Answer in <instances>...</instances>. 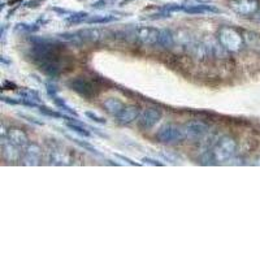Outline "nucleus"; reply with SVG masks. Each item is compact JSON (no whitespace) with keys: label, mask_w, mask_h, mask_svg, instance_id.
Wrapping results in <instances>:
<instances>
[{"label":"nucleus","mask_w":260,"mask_h":260,"mask_svg":"<svg viewBox=\"0 0 260 260\" xmlns=\"http://www.w3.org/2000/svg\"><path fill=\"white\" fill-rule=\"evenodd\" d=\"M41 43L34 46L32 48V59L37 64L39 65V68L45 73L50 74V76H56L61 72V53L57 47L59 46L48 45L46 41H39Z\"/></svg>","instance_id":"f257e3e1"},{"label":"nucleus","mask_w":260,"mask_h":260,"mask_svg":"<svg viewBox=\"0 0 260 260\" xmlns=\"http://www.w3.org/2000/svg\"><path fill=\"white\" fill-rule=\"evenodd\" d=\"M237 152L236 139L229 136H224L216 142L212 150V157L215 161L224 162L231 160Z\"/></svg>","instance_id":"f03ea898"},{"label":"nucleus","mask_w":260,"mask_h":260,"mask_svg":"<svg viewBox=\"0 0 260 260\" xmlns=\"http://www.w3.org/2000/svg\"><path fill=\"white\" fill-rule=\"evenodd\" d=\"M219 41L222 47L229 51H238L243 46V38L240 31L231 26H224L220 29Z\"/></svg>","instance_id":"7ed1b4c3"},{"label":"nucleus","mask_w":260,"mask_h":260,"mask_svg":"<svg viewBox=\"0 0 260 260\" xmlns=\"http://www.w3.org/2000/svg\"><path fill=\"white\" fill-rule=\"evenodd\" d=\"M185 138L182 127L177 126L175 124H167L160 127L156 133V139L159 142L166 143V145H173V143L181 142Z\"/></svg>","instance_id":"20e7f679"},{"label":"nucleus","mask_w":260,"mask_h":260,"mask_svg":"<svg viewBox=\"0 0 260 260\" xmlns=\"http://www.w3.org/2000/svg\"><path fill=\"white\" fill-rule=\"evenodd\" d=\"M231 8L237 15L248 17V16L256 15L260 9V3L259 0H232Z\"/></svg>","instance_id":"39448f33"},{"label":"nucleus","mask_w":260,"mask_h":260,"mask_svg":"<svg viewBox=\"0 0 260 260\" xmlns=\"http://www.w3.org/2000/svg\"><path fill=\"white\" fill-rule=\"evenodd\" d=\"M161 118V111L156 107L146 108L138 117V126L142 130H148L154 127Z\"/></svg>","instance_id":"423d86ee"},{"label":"nucleus","mask_w":260,"mask_h":260,"mask_svg":"<svg viewBox=\"0 0 260 260\" xmlns=\"http://www.w3.org/2000/svg\"><path fill=\"white\" fill-rule=\"evenodd\" d=\"M160 32L161 30L156 29V27L141 26L136 30V38L137 41L146 46H154L156 43L159 45Z\"/></svg>","instance_id":"0eeeda50"},{"label":"nucleus","mask_w":260,"mask_h":260,"mask_svg":"<svg viewBox=\"0 0 260 260\" xmlns=\"http://www.w3.org/2000/svg\"><path fill=\"white\" fill-rule=\"evenodd\" d=\"M69 86L72 87V90L78 92L81 96L87 98V99L95 96V95L98 94V92L95 91L96 86H95L91 81H87L85 80V78H77V80L72 81V82L69 83Z\"/></svg>","instance_id":"6e6552de"},{"label":"nucleus","mask_w":260,"mask_h":260,"mask_svg":"<svg viewBox=\"0 0 260 260\" xmlns=\"http://www.w3.org/2000/svg\"><path fill=\"white\" fill-rule=\"evenodd\" d=\"M185 138L201 139L208 133V126L201 121H190L182 127Z\"/></svg>","instance_id":"1a4fd4ad"},{"label":"nucleus","mask_w":260,"mask_h":260,"mask_svg":"<svg viewBox=\"0 0 260 260\" xmlns=\"http://www.w3.org/2000/svg\"><path fill=\"white\" fill-rule=\"evenodd\" d=\"M3 138H7L9 142L17 146L18 148L26 147L27 143H29V138H27L26 133L21 129H17V127H12V129L7 130V132L3 130Z\"/></svg>","instance_id":"9d476101"},{"label":"nucleus","mask_w":260,"mask_h":260,"mask_svg":"<svg viewBox=\"0 0 260 260\" xmlns=\"http://www.w3.org/2000/svg\"><path fill=\"white\" fill-rule=\"evenodd\" d=\"M116 117H117V122L120 125H129L139 117V108L136 106L124 107L121 112Z\"/></svg>","instance_id":"9b49d317"},{"label":"nucleus","mask_w":260,"mask_h":260,"mask_svg":"<svg viewBox=\"0 0 260 260\" xmlns=\"http://www.w3.org/2000/svg\"><path fill=\"white\" fill-rule=\"evenodd\" d=\"M42 157L41 148L37 145H30L26 147L24 155V162L26 166H38Z\"/></svg>","instance_id":"f8f14e48"},{"label":"nucleus","mask_w":260,"mask_h":260,"mask_svg":"<svg viewBox=\"0 0 260 260\" xmlns=\"http://www.w3.org/2000/svg\"><path fill=\"white\" fill-rule=\"evenodd\" d=\"M2 151H3L4 159L8 161H17L20 159V151H18L17 146L11 143L7 138H3L2 142Z\"/></svg>","instance_id":"ddd939ff"},{"label":"nucleus","mask_w":260,"mask_h":260,"mask_svg":"<svg viewBox=\"0 0 260 260\" xmlns=\"http://www.w3.org/2000/svg\"><path fill=\"white\" fill-rule=\"evenodd\" d=\"M50 161L55 166H68L71 164V156L62 148H52L50 151Z\"/></svg>","instance_id":"4468645a"},{"label":"nucleus","mask_w":260,"mask_h":260,"mask_svg":"<svg viewBox=\"0 0 260 260\" xmlns=\"http://www.w3.org/2000/svg\"><path fill=\"white\" fill-rule=\"evenodd\" d=\"M183 11L190 15H204V13H217L219 9L213 6H208L204 3H194L192 6L183 7Z\"/></svg>","instance_id":"2eb2a0df"},{"label":"nucleus","mask_w":260,"mask_h":260,"mask_svg":"<svg viewBox=\"0 0 260 260\" xmlns=\"http://www.w3.org/2000/svg\"><path fill=\"white\" fill-rule=\"evenodd\" d=\"M103 107L106 108V111L108 113H111L113 116H117L118 113L121 112L122 108H124V104H122L121 101L116 99V98H110V99H107L104 102Z\"/></svg>","instance_id":"dca6fc26"},{"label":"nucleus","mask_w":260,"mask_h":260,"mask_svg":"<svg viewBox=\"0 0 260 260\" xmlns=\"http://www.w3.org/2000/svg\"><path fill=\"white\" fill-rule=\"evenodd\" d=\"M116 18L115 16L112 15H95V16H90L86 21V24L89 25H102V24H108V22H112L115 21Z\"/></svg>","instance_id":"f3484780"},{"label":"nucleus","mask_w":260,"mask_h":260,"mask_svg":"<svg viewBox=\"0 0 260 260\" xmlns=\"http://www.w3.org/2000/svg\"><path fill=\"white\" fill-rule=\"evenodd\" d=\"M89 13H86V12H76L73 13V15H71L68 17V24H81V22H86L87 21V18H89Z\"/></svg>","instance_id":"a211bd4d"},{"label":"nucleus","mask_w":260,"mask_h":260,"mask_svg":"<svg viewBox=\"0 0 260 260\" xmlns=\"http://www.w3.org/2000/svg\"><path fill=\"white\" fill-rule=\"evenodd\" d=\"M159 45L164 46V47H171L173 45V34L169 30H161L160 32Z\"/></svg>","instance_id":"6ab92c4d"},{"label":"nucleus","mask_w":260,"mask_h":260,"mask_svg":"<svg viewBox=\"0 0 260 260\" xmlns=\"http://www.w3.org/2000/svg\"><path fill=\"white\" fill-rule=\"evenodd\" d=\"M67 125H68V127L72 130V132H76V133H78L82 137H90L89 132H87L83 126H81L80 124H67Z\"/></svg>","instance_id":"aec40b11"},{"label":"nucleus","mask_w":260,"mask_h":260,"mask_svg":"<svg viewBox=\"0 0 260 260\" xmlns=\"http://www.w3.org/2000/svg\"><path fill=\"white\" fill-rule=\"evenodd\" d=\"M85 115L87 116V117H89L90 120H92V121L98 122V124H106V120H104L103 117H101V116H98L96 113H94V112H86Z\"/></svg>","instance_id":"412c9836"},{"label":"nucleus","mask_w":260,"mask_h":260,"mask_svg":"<svg viewBox=\"0 0 260 260\" xmlns=\"http://www.w3.org/2000/svg\"><path fill=\"white\" fill-rule=\"evenodd\" d=\"M115 0H98L96 3L92 4L94 8H104V7H108L113 3Z\"/></svg>","instance_id":"4be33fe9"},{"label":"nucleus","mask_w":260,"mask_h":260,"mask_svg":"<svg viewBox=\"0 0 260 260\" xmlns=\"http://www.w3.org/2000/svg\"><path fill=\"white\" fill-rule=\"evenodd\" d=\"M39 111H41V113H43V115H46V116H50V117H55V118L62 117L61 113L52 112V111L47 110V108H42V107H41V110H39Z\"/></svg>","instance_id":"5701e85b"},{"label":"nucleus","mask_w":260,"mask_h":260,"mask_svg":"<svg viewBox=\"0 0 260 260\" xmlns=\"http://www.w3.org/2000/svg\"><path fill=\"white\" fill-rule=\"evenodd\" d=\"M143 161H145L146 164H151V166H162L161 162L155 161V160H151V159H148V157H145V159H143Z\"/></svg>","instance_id":"b1692460"},{"label":"nucleus","mask_w":260,"mask_h":260,"mask_svg":"<svg viewBox=\"0 0 260 260\" xmlns=\"http://www.w3.org/2000/svg\"><path fill=\"white\" fill-rule=\"evenodd\" d=\"M255 16H257V18H259V20H260V9H259V11H257L256 15H255Z\"/></svg>","instance_id":"393cba45"}]
</instances>
